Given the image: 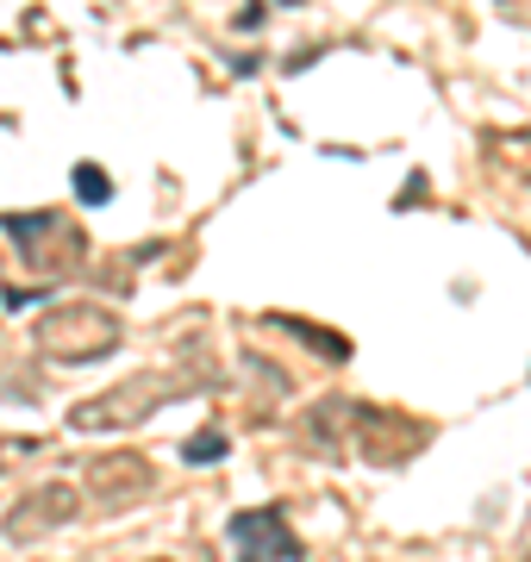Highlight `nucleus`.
Wrapping results in <instances>:
<instances>
[{
  "label": "nucleus",
  "instance_id": "nucleus-1",
  "mask_svg": "<svg viewBox=\"0 0 531 562\" xmlns=\"http://www.w3.org/2000/svg\"><path fill=\"white\" fill-rule=\"evenodd\" d=\"M188 387H213V382H188V375H132V382L82 401L76 413H69V425H76V431H120V425L150 419L157 406L176 401V394H188Z\"/></svg>",
  "mask_w": 531,
  "mask_h": 562
},
{
  "label": "nucleus",
  "instance_id": "nucleus-2",
  "mask_svg": "<svg viewBox=\"0 0 531 562\" xmlns=\"http://www.w3.org/2000/svg\"><path fill=\"white\" fill-rule=\"evenodd\" d=\"M32 344L50 362H94V357H113L120 350V319L106 306H57L50 319H38Z\"/></svg>",
  "mask_w": 531,
  "mask_h": 562
},
{
  "label": "nucleus",
  "instance_id": "nucleus-3",
  "mask_svg": "<svg viewBox=\"0 0 531 562\" xmlns=\"http://www.w3.org/2000/svg\"><path fill=\"white\" fill-rule=\"evenodd\" d=\"M7 232H13V238L25 244V257L38 262V269H50V276H69V269L82 262V232L63 220V213H13Z\"/></svg>",
  "mask_w": 531,
  "mask_h": 562
},
{
  "label": "nucleus",
  "instance_id": "nucleus-4",
  "mask_svg": "<svg viewBox=\"0 0 531 562\" xmlns=\"http://www.w3.org/2000/svg\"><path fill=\"white\" fill-rule=\"evenodd\" d=\"M150 487H157V475H150V462L138 450H113V457L88 462V501L101 506V513H120V506H132Z\"/></svg>",
  "mask_w": 531,
  "mask_h": 562
},
{
  "label": "nucleus",
  "instance_id": "nucleus-5",
  "mask_svg": "<svg viewBox=\"0 0 531 562\" xmlns=\"http://www.w3.org/2000/svg\"><path fill=\"white\" fill-rule=\"evenodd\" d=\"M82 513V494L69 482H44V487H32L13 513H7V538L13 543H25V538H38V531H57V525H69Z\"/></svg>",
  "mask_w": 531,
  "mask_h": 562
},
{
  "label": "nucleus",
  "instance_id": "nucleus-6",
  "mask_svg": "<svg viewBox=\"0 0 531 562\" xmlns=\"http://www.w3.org/2000/svg\"><path fill=\"white\" fill-rule=\"evenodd\" d=\"M225 531L238 562H301V538L282 525V513H238Z\"/></svg>",
  "mask_w": 531,
  "mask_h": 562
},
{
  "label": "nucleus",
  "instance_id": "nucleus-7",
  "mask_svg": "<svg viewBox=\"0 0 531 562\" xmlns=\"http://www.w3.org/2000/svg\"><path fill=\"white\" fill-rule=\"evenodd\" d=\"M357 431H363V457L375 462V469H394V462H407L413 450H426V425H407L400 413H369V406H357Z\"/></svg>",
  "mask_w": 531,
  "mask_h": 562
},
{
  "label": "nucleus",
  "instance_id": "nucleus-8",
  "mask_svg": "<svg viewBox=\"0 0 531 562\" xmlns=\"http://www.w3.org/2000/svg\"><path fill=\"white\" fill-rule=\"evenodd\" d=\"M338 419H350V406L344 401H319V406H307V419H301V438L313 443V450H338V443L350 438Z\"/></svg>",
  "mask_w": 531,
  "mask_h": 562
},
{
  "label": "nucleus",
  "instance_id": "nucleus-9",
  "mask_svg": "<svg viewBox=\"0 0 531 562\" xmlns=\"http://www.w3.org/2000/svg\"><path fill=\"white\" fill-rule=\"evenodd\" d=\"M275 325H282V331H294V338H307L313 350H326V357H338V362L350 357V344H344V338H331V331H313L307 319H282V313H275Z\"/></svg>",
  "mask_w": 531,
  "mask_h": 562
},
{
  "label": "nucleus",
  "instance_id": "nucleus-10",
  "mask_svg": "<svg viewBox=\"0 0 531 562\" xmlns=\"http://www.w3.org/2000/svg\"><path fill=\"white\" fill-rule=\"evenodd\" d=\"M76 194H82V201H113V181L101 176V169H94V162H82V169H76Z\"/></svg>",
  "mask_w": 531,
  "mask_h": 562
},
{
  "label": "nucleus",
  "instance_id": "nucleus-11",
  "mask_svg": "<svg viewBox=\"0 0 531 562\" xmlns=\"http://www.w3.org/2000/svg\"><path fill=\"white\" fill-rule=\"evenodd\" d=\"M182 457L188 462H213V457H225V438H219V431H201L194 443H182Z\"/></svg>",
  "mask_w": 531,
  "mask_h": 562
},
{
  "label": "nucleus",
  "instance_id": "nucleus-12",
  "mask_svg": "<svg viewBox=\"0 0 531 562\" xmlns=\"http://www.w3.org/2000/svg\"><path fill=\"white\" fill-rule=\"evenodd\" d=\"M0 457H7V443H0Z\"/></svg>",
  "mask_w": 531,
  "mask_h": 562
},
{
  "label": "nucleus",
  "instance_id": "nucleus-13",
  "mask_svg": "<svg viewBox=\"0 0 531 562\" xmlns=\"http://www.w3.org/2000/svg\"><path fill=\"white\" fill-rule=\"evenodd\" d=\"M526 562H531V557H526Z\"/></svg>",
  "mask_w": 531,
  "mask_h": 562
}]
</instances>
